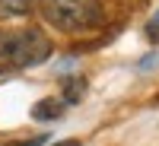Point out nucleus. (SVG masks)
I'll return each mask as SVG.
<instances>
[{
    "mask_svg": "<svg viewBox=\"0 0 159 146\" xmlns=\"http://www.w3.org/2000/svg\"><path fill=\"white\" fill-rule=\"evenodd\" d=\"M51 42L38 29H0V70H22L48 60Z\"/></svg>",
    "mask_w": 159,
    "mask_h": 146,
    "instance_id": "1",
    "label": "nucleus"
},
{
    "mask_svg": "<svg viewBox=\"0 0 159 146\" xmlns=\"http://www.w3.org/2000/svg\"><path fill=\"white\" fill-rule=\"evenodd\" d=\"M42 16L61 32H86L105 19L99 0H42Z\"/></svg>",
    "mask_w": 159,
    "mask_h": 146,
    "instance_id": "2",
    "label": "nucleus"
},
{
    "mask_svg": "<svg viewBox=\"0 0 159 146\" xmlns=\"http://www.w3.org/2000/svg\"><path fill=\"white\" fill-rule=\"evenodd\" d=\"M64 99H42V102H35V108H32V117L35 121H54V117L64 114Z\"/></svg>",
    "mask_w": 159,
    "mask_h": 146,
    "instance_id": "3",
    "label": "nucleus"
},
{
    "mask_svg": "<svg viewBox=\"0 0 159 146\" xmlns=\"http://www.w3.org/2000/svg\"><path fill=\"white\" fill-rule=\"evenodd\" d=\"M35 7V0H0V16L3 19H19Z\"/></svg>",
    "mask_w": 159,
    "mask_h": 146,
    "instance_id": "4",
    "label": "nucleus"
},
{
    "mask_svg": "<svg viewBox=\"0 0 159 146\" xmlns=\"http://www.w3.org/2000/svg\"><path fill=\"white\" fill-rule=\"evenodd\" d=\"M83 95H86V79H83V76H73V79L64 83V102H67V105L80 102Z\"/></svg>",
    "mask_w": 159,
    "mask_h": 146,
    "instance_id": "5",
    "label": "nucleus"
},
{
    "mask_svg": "<svg viewBox=\"0 0 159 146\" xmlns=\"http://www.w3.org/2000/svg\"><path fill=\"white\" fill-rule=\"evenodd\" d=\"M45 137H32V140H10V143H0V146H42Z\"/></svg>",
    "mask_w": 159,
    "mask_h": 146,
    "instance_id": "6",
    "label": "nucleus"
},
{
    "mask_svg": "<svg viewBox=\"0 0 159 146\" xmlns=\"http://www.w3.org/2000/svg\"><path fill=\"white\" fill-rule=\"evenodd\" d=\"M147 38L159 42V22H150V25H147Z\"/></svg>",
    "mask_w": 159,
    "mask_h": 146,
    "instance_id": "7",
    "label": "nucleus"
},
{
    "mask_svg": "<svg viewBox=\"0 0 159 146\" xmlns=\"http://www.w3.org/2000/svg\"><path fill=\"white\" fill-rule=\"evenodd\" d=\"M54 146H80V140H61V143H54Z\"/></svg>",
    "mask_w": 159,
    "mask_h": 146,
    "instance_id": "8",
    "label": "nucleus"
},
{
    "mask_svg": "<svg viewBox=\"0 0 159 146\" xmlns=\"http://www.w3.org/2000/svg\"><path fill=\"white\" fill-rule=\"evenodd\" d=\"M153 22H159V16H156V19H153Z\"/></svg>",
    "mask_w": 159,
    "mask_h": 146,
    "instance_id": "9",
    "label": "nucleus"
},
{
    "mask_svg": "<svg viewBox=\"0 0 159 146\" xmlns=\"http://www.w3.org/2000/svg\"><path fill=\"white\" fill-rule=\"evenodd\" d=\"M156 102H159V95H156Z\"/></svg>",
    "mask_w": 159,
    "mask_h": 146,
    "instance_id": "10",
    "label": "nucleus"
}]
</instances>
